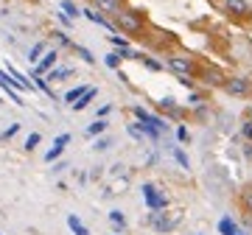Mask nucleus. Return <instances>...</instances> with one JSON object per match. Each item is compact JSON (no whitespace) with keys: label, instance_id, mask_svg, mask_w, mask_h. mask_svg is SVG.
Segmentation results:
<instances>
[{"label":"nucleus","instance_id":"obj_23","mask_svg":"<svg viewBox=\"0 0 252 235\" xmlns=\"http://www.w3.org/2000/svg\"><path fill=\"white\" fill-rule=\"evenodd\" d=\"M140 59H143V64L149 67V70H162V64L154 62V59H149V56H140Z\"/></svg>","mask_w":252,"mask_h":235},{"label":"nucleus","instance_id":"obj_20","mask_svg":"<svg viewBox=\"0 0 252 235\" xmlns=\"http://www.w3.org/2000/svg\"><path fill=\"white\" fill-rule=\"evenodd\" d=\"M70 73L73 70H51V73H48V79H51V82H64Z\"/></svg>","mask_w":252,"mask_h":235},{"label":"nucleus","instance_id":"obj_18","mask_svg":"<svg viewBox=\"0 0 252 235\" xmlns=\"http://www.w3.org/2000/svg\"><path fill=\"white\" fill-rule=\"evenodd\" d=\"M70 48H73V51H76V54H79V56H81V59H84L87 64H93V62H95V56H93L90 51H87V48H81V45H70Z\"/></svg>","mask_w":252,"mask_h":235},{"label":"nucleus","instance_id":"obj_27","mask_svg":"<svg viewBox=\"0 0 252 235\" xmlns=\"http://www.w3.org/2000/svg\"><path fill=\"white\" fill-rule=\"evenodd\" d=\"M36 87H39V90L45 92V95H51V84H48L45 79H39V76H36Z\"/></svg>","mask_w":252,"mask_h":235},{"label":"nucleus","instance_id":"obj_2","mask_svg":"<svg viewBox=\"0 0 252 235\" xmlns=\"http://www.w3.org/2000/svg\"><path fill=\"white\" fill-rule=\"evenodd\" d=\"M221 90L227 95H233V98H247L252 92V79L250 76H227L224 84H221Z\"/></svg>","mask_w":252,"mask_h":235},{"label":"nucleus","instance_id":"obj_32","mask_svg":"<svg viewBox=\"0 0 252 235\" xmlns=\"http://www.w3.org/2000/svg\"><path fill=\"white\" fill-rule=\"evenodd\" d=\"M244 137H247V140H252V120H250V123H244Z\"/></svg>","mask_w":252,"mask_h":235},{"label":"nucleus","instance_id":"obj_22","mask_svg":"<svg viewBox=\"0 0 252 235\" xmlns=\"http://www.w3.org/2000/svg\"><path fill=\"white\" fill-rule=\"evenodd\" d=\"M174 157H177V163H180L182 168H190V163H188V157H185V151H180V148H177V151H174Z\"/></svg>","mask_w":252,"mask_h":235},{"label":"nucleus","instance_id":"obj_12","mask_svg":"<svg viewBox=\"0 0 252 235\" xmlns=\"http://www.w3.org/2000/svg\"><path fill=\"white\" fill-rule=\"evenodd\" d=\"M157 109H162V112H168V115H180V107H177V104H174V98H160L157 101Z\"/></svg>","mask_w":252,"mask_h":235},{"label":"nucleus","instance_id":"obj_13","mask_svg":"<svg viewBox=\"0 0 252 235\" xmlns=\"http://www.w3.org/2000/svg\"><path fill=\"white\" fill-rule=\"evenodd\" d=\"M101 132H107V120H104V118H98V120H93L90 126H87V135H90V137L101 135Z\"/></svg>","mask_w":252,"mask_h":235},{"label":"nucleus","instance_id":"obj_29","mask_svg":"<svg viewBox=\"0 0 252 235\" xmlns=\"http://www.w3.org/2000/svg\"><path fill=\"white\" fill-rule=\"evenodd\" d=\"M109 146H112V143H109V137H101L98 143H95V148H98V151H107Z\"/></svg>","mask_w":252,"mask_h":235},{"label":"nucleus","instance_id":"obj_4","mask_svg":"<svg viewBox=\"0 0 252 235\" xmlns=\"http://www.w3.org/2000/svg\"><path fill=\"white\" fill-rule=\"evenodd\" d=\"M168 67H171L177 76H188V79L199 73L196 62H193V59H188V56H168Z\"/></svg>","mask_w":252,"mask_h":235},{"label":"nucleus","instance_id":"obj_16","mask_svg":"<svg viewBox=\"0 0 252 235\" xmlns=\"http://www.w3.org/2000/svg\"><path fill=\"white\" fill-rule=\"evenodd\" d=\"M42 54H45V42H36V45L34 48H31V54H28V59H31V62H39V56H42Z\"/></svg>","mask_w":252,"mask_h":235},{"label":"nucleus","instance_id":"obj_21","mask_svg":"<svg viewBox=\"0 0 252 235\" xmlns=\"http://www.w3.org/2000/svg\"><path fill=\"white\" fill-rule=\"evenodd\" d=\"M62 11L67 14V17H79V14H81V11L76 9V6H73L70 0H64V3H62Z\"/></svg>","mask_w":252,"mask_h":235},{"label":"nucleus","instance_id":"obj_1","mask_svg":"<svg viewBox=\"0 0 252 235\" xmlns=\"http://www.w3.org/2000/svg\"><path fill=\"white\" fill-rule=\"evenodd\" d=\"M115 26L124 31V34L135 36L140 39L143 36V17H140V11H132V9H121L115 14Z\"/></svg>","mask_w":252,"mask_h":235},{"label":"nucleus","instance_id":"obj_30","mask_svg":"<svg viewBox=\"0 0 252 235\" xmlns=\"http://www.w3.org/2000/svg\"><path fill=\"white\" fill-rule=\"evenodd\" d=\"M112 45H118V48H129V42H126V39H121V36H112Z\"/></svg>","mask_w":252,"mask_h":235},{"label":"nucleus","instance_id":"obj_8","mask_svg":"<svg viewBox=\"0 0 252 235\" xmlns=\"http://www.w3.org/2000/svg\"><path fill=\"white\" fill-rule=\"evenodd\" d=\"M93 6H95L101 14H112V17H115L118 11L124 9V0H93Z\"/></svg>","mask_w":252,"mask_h":235},{"label":"nucleus","instance_id":"obj_11","mask_svg":"<svg viewBox=\"0 0 252 235\" xmlns=\"http://www.w3.org/2000/svg\"><path fill=\"white\" fill-rule=\"evenodd\" d=\"M202 76H205V82L213 84V87H221V84H224V79H227L224 73H219V70H205Z\"/></svg>","mask_w":252,"mask_h":235},{"label":"nucleus","instance_id":"obj_15","mask_svg":"<svg viewBox=\"0 0 252 235\" xmlns=\"http://www.w3.org/2000/svg\"><path fill=\"white\" fill-rule=\"evenodd\" d=\"M87 90H90V87H76V90H70L67 95H64V104H70V107H73V104H76V101H79Z\"/></svg>","mask_w":252,"mask_h":235},{"label":"nucleus","instance_id":"obj_28","mask_svg":"<svg viewBox=\"0 0 252 235\" xmlns=\"http://www.w3.org/2000/svg\"><path fill=\"white\" fill-rule=\"evenodd\" d=\"M54 36L59 39V42H62V45H73L70 39H67V34H64V31H54Z\"/></svg>","mask_w":252,"mask_h":235},{"label":"nucleus","instance_id":"obj_26","mask_svg":"<svg viewBox=\"0 0 252 235\" xmlns=\"http://www.w3.org/2000/svg\"><path fill=\"white\" fill-rule=\"evenodd\" d=\"M121 59H124L121 54H109L107 56V67H118V62H121Z\"/></svg>","mask_w":252,"mask_h":235},{"label":"nucleus","instance_id":"obj_19","mask_svg":"<svg viewBox=\"0 0 252 235\" xmlns=\"http://www.w3.org/2000/svg\"><path fill=\"white\" fill-rule=\"evenodd\" d=\"M109 221H112V224H115L118 230H121V227L126 224V218H124V213H121V210H112V213H109Z\"/></svg>","mask_w":252,"mask_h":235},{"label":"nucleus","instance_id":"obj_9","mask_svg":"<svg viewBox=\"0 0 252 235\" xmlns=\"http://www.w3.org/2000/svg\"><path fill=\"white\" fill-rule=\"evenodd\" d=\"M95 95H98V87H90V90H87L79 101H76V104H73V112H81V109H87L93 101H95Z\"/></svg>","mask_w":252,"mask_h":235},{"label":"nucleus","instance_id":"obj_3","mask_svg":"<svg viewBox=\"0 0 252 235\" xmlns=\"http://www.w3.org/2000/svg\"><path fill=\"white\" fill-rule=\"evenodd\" d=\"M221 9H224V14H227L230 20H238V23H247V20H252L250 0H224V3H221Z\"/></svg>","mask_w":252,"mask_h":235},{"label":"nucleus","instance_id":"obj_7","mask_svg":"<svg viewBox=\"0 0 252 235\" xmlns=\"http://www.w3.org/2000/svg\"><path fill=\"white\" fill-rule=\"evenodd\" d=\"M67 143H70V135H59V137H56L54 148L45 154V163H56V160L62 157V151H64V146H67Z\"/></svg>","mask_w":252,"mask_h":235},{"label":"nucleus","instance_id":"obj_31","mask_svg":"<svg viewBox=\"0 0 252 235\" xmlns=\"http://www.w3.org/2000/svg\"><path fill=\"white\" fill-rule=\"evenodd\" d=\"M177 137H180L182 143H188V132H185V126H180V129H177Z\"/></svg>","mask_w":252,"mask_h":235},{"label":"nucleus","instance_id":"obj_6","mask_svg":"<svg viewBox=\"0 0 252 235\" xmlns=\"http://www.w3.org/2000/svg\"><path fill=\"white\" fill-rule=\"evenodd\" d=\"M56 62H59V51H54V48H51V51H48V54L34 64V73H36V76H42V73H48Z\"/></svg>","mask_w":252,"mask_h":235},{"label":"nucleus","instance_id":"obj_33","mask_svg":"<svg viewBox=\"0 0 252 235\" xmlns=\"http://www.w3.org/2000/svg\"><path fill=\"white\" fill-rule=\"evenodd\" d=\"M250 120H252V107H250Z\"/></svg>","mask_w":252,"mask_h":235},{"label":"nucleus","instance_id":"obj_14","mask_svg":"<svg viewBox=\"0 0 252 235\" xmlns=\"http://www.w3.org/2000/svg\"><path fill=\"white\" fill-rule=\"evenodd\" d=\"M219 230L224 235H244V233H238V227H235L230 218H221V221H219Z\"/></svg>","mask_w":252,"mask_h":235},{"label":"nucleus","instance_id":"obj_5","mask_svg":"<svg viewBox=\"0 0 252 235\" xmlns=\"http://www.w3.org/2000/svg\"><path fill=\"white\" fill-rule=\"evenodd\" d=\"M143 196H146V205H149L152 210H162V207H165V196H162L154 185H143Z\"/></svg>","mask_w":252,"mask_h":235},{"label":"nucleus","instance_id":"obj_10","mask_svg":"<svg viewBox=\"0 0 252 235\" xmlns=\"http://www.w3.org/2000/svg\"><path fill=\"white\" fill-rule=\"evenodd\" d=\"M67 227L73 230V235H90V230H87V227L81 224L76 213H70V216H67Z\"/></svg>","mask_w":252,"mask_h":235},{"label":"nucleus","instance_id":"obj_25","mask_svg":"<svg viewBox=\"0 0 252 235\" xmlns=\"http://www.w3.org/2000/svg\"><path fill=\"white\" fill-rule=\"evenodd\" d=\"M39 140H42V137L36 135V132H34V135H28V140H26V148H28V151H31V148H34V146L39 143Z\"/></svg>","mask_w":252,"mask_h":235},{"label":"nucleus","instance_id":"obj_17","mask_svg":"<svg viewBox=\"0 0 252 235\" xmlns=\"http://www.w3.org/2000/svg\"><path fill=\"white\" fill-rule=\"evenodd\" d=\"M241 207L252 216V188H247V190L241 193Z\"/></svg>","mask_w":252,"mask_h":235},{"label":"nucleus","instance_id":"obj_24","mask_svg":"<svg viewBox=\"0 0 252 235\" xmlns=\"http://www.w3.org/2000/svg\"><path fill=\"white\" fill-rule=\"evenodd\" d=\"M17 129H20V123H11V126L6 129V132H3V140H11V137L17 135Z\"/></svg>","mask_w":252,"mask_h":235}]
</instances>
